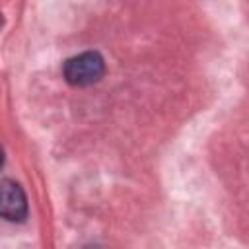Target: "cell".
Returning a JSON list of instances; mask_svg holds the SVG:
<instances>
[{"mask_svg":"<svg viewBox=\"0 0 249 249\" xmlns=\"http://www.w3.org/2000/svg\"><path fill=\"white\" fill-rule=\"evenodd\" d=\"M105 74V60L95 51H86L70 56L62 66L64 80L74 88H88L97 84Z\"/></svg>","mask_w":249,"mask_h":249,"instance_id":"cell-1","label":"cell"},{"mask_svg":"<svg viewBox=\"0 0 249 249\" xmlns=\"http://www.w3.org/2000/svg\"><path fill=\"white\" fill-rule=\"evenodd\" d=\"M0 214L8 222H23L25 216H27L25 193L12 179H2V187H0Z\"/></svg>","mask_w":249,"mask_h":249,"instance_id":"cell-2","label":"cell"}]
</instances>
